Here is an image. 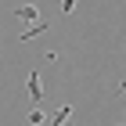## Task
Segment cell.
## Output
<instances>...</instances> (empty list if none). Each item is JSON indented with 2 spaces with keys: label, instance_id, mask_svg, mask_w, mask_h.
Returning <instances> with one entry per match:
<instances>
[{
  "label": "cell",
  "instance_id": "7a4b0ae2",
  "mask_svg": "<svg viewBox=\"0 0 126 126\" xmlns=\"http://www.w3.org/2000/svg\"><path fill=\"white\" fill-rule=\"evenodd\" d=\"M15 15H18L22 22H29V25H32V22H40V18H43L36 4H18V7H15Z\"/></svg>",
  "mask_w": 126,
  "mask_h": 126
},
{
  "label": "cell",
  "instance_id": "8992f818",
  "mask_svg": "<svg viewBox=\"0 0 126 126\" xmlns=\"http://www.w3.org/2000/svg\"><path fill=\"white\" fill-rule=\"evenodd\" d=\"M76 4H79V0H61V15H72V11H76Z\"/></svg>",
  "mask_w": 126,
  "mask_h": 126
},
{
  "label": "cell",
  "instance_id": "52a82bcc",
  "mask_svg": "<svg viewBox=\"0 0 126 126\" xmlns=\"http://www.w3.org/2000/svg\"><path fill=\"white\" fill-rule=\"evenodd\" d=\"M115 94H126V79H123V83H119V87H115Z\"/></svg>",
  "mask_w": 126,
  "mask_h": 126
},
{
  "label": "cell",
  "instance_id": "3957f363",
  "mask_svg": "<svg viewBox=\"0 0 126 126\" xmlns=\"http://www.w3.org/2000/svg\"><path fill=\"white\" fill-rule=\"evenodd\" d=\"M47 29H50V22H47V18H40V22H32V25H29V29H25V32H22L18 40H22V43H25V40L40 36V32H47Z\"/></svg>",
  "mask_w": 126,
  "mask_h": 126
},
{
  "label": "cell",
  "instance_id": "ba28073f",
  "mask_svg": "<svg viewBox=\"0 0 126 126\" xmlns=\"http://www.w3.org/2000/svg\"><path fill=\"white\" fill-rule=\"evenodd\" d=\"M65 126H76V123H65Z\"/></svg>",
  "mask_w": 126,
  "mask_h": 126
},
{
  "label": "cell",
  "instance_id": "6da1fadb",
  "mask_svg": "<svg viewBox=\"0 0 126 126\" xmlns=\"http://www.w3.org/2000/svg\"><path fill=\"white\" fill-rule=\"evenodd\" d=\"M25 90H29V97H32V108H43V87H40V72L36 68H32L29 79H25Z\"/></svg>",
  "mask_w": 126,
  "mask_h": 126
},
{
  "label": "cell",
  "instance_id": "277c9868",
  "mask_svg": "<svg viewBox=\"0 0 126 126\" xmlns=\"http://www.w3.org/2000/svg\"><path fill=\"white\" fill-rule=\"evenodd\" d=\"M68 115H72V105H61L58 112H50L47 126H65V123H68Z\"/></svg>",
  "mask_w": 126,
  "mask_h": 126
},
{
  "label": "cell",
  "instance_id": "5b68a950",
  "mask_svg": "<svg viewBox=\"0 0 126 126\" xmlns=\"http://www.w3.org/2000/svg\"><path fill=\"white\" fill-rule=\"evenodd\" d=\"M29 126H43V108H32L29 112Z\"/></svg>",
  "mask_w": 126,
  "mask_h": 126
}]
</instances>
